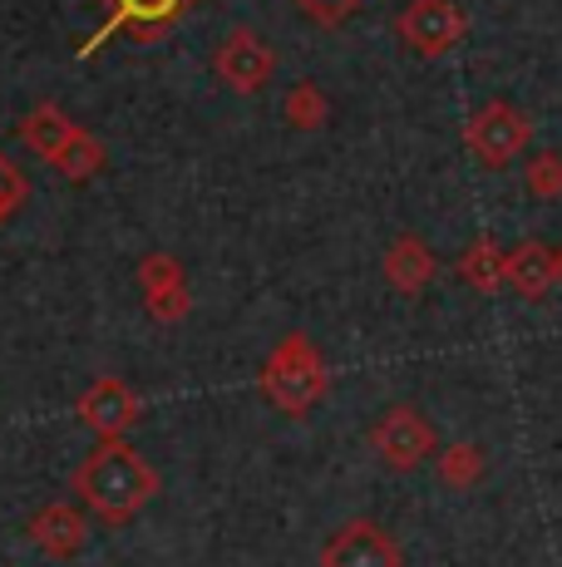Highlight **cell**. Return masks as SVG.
<instances>
[{
    "instance_id": "3",
    "label": "cell",
    "mask_w": 562,
    "mask_h": 567,
    "mask_svg": "<svg viewBox=\"0 0 562 567\" xmlns=\"http://www.w3.org/2000/svg\"><path fill=\"white\" fill-rule=\"evenodd\" d=\"M528 138H533V124H528L523 109L508 100L479 104L469 114V124H464V144H469V154L479 158L483 168H508V163L528 148Z\"/></svg>"
},
{
    "instance_id": "14",
    "label": "cell",
    "mask_w": 562,
    "mask_h": 567,
    "mask_svg": "<svg viewBox=\"0 0 562 567\" xmlns=\"http://www.w3.org/2000/svg\"><path fill=\"white\" fill-rule=\"evenodd\" d=\"M459 277L469 281L473 291H499L508 281V252L493 237H479V243H469V252L459 257Z\"/></svg>"
},
{
    "instance_id": "9",
    "label": "cell",
    "mask_w": 562,
    "mask_h": 567,
    "mask_svg": "<svg viewBox=\"0 0 562 567\" xmlns=\"http://www.w3.org/2000/svg\"><path fill=\"white\" fill-rule=\"evenodd\" d=\"M138 287H144V301H148V311H154V321H183L188 316V277H183V267H178V257H168V252H154V257H144L138 261Z\"/></svg>"
},
{
    "instance_id": "10",
    "label": "cell",
    "mask_w": 562,
    "mask_h": 567,
    "mask_svg": "<svg viewBox=\"0 0 562 567\" xmlns=\"http://www.w3.org/2000/svg\"><path fill=\"white\" fill-rule=\"evenodd\" d=\"M30 538H35V548L45 553V558H74V553L90 543V523L70 504H45L30 518Z\"/></svg>"
},
{
    "instance_id": "16",
    "label": "cell",
    "mask_w": 562,
    "mask_h": 567,
    "mask_svg": "<svg viewBox=\"0 0 562 567\" xmlns=\"http://www.w3.org/2000/svg\"><path fill=\"white\" fill-rule=\"evenodd\" d=\"M178 10H183V0H114V20H110V25L158 30V25H168Z\"/></svg>"
},
{
    "instance_id": "13",
    "label": "cell",
    "mask_w": 562,
    "mask_h": 567,
    "mask_svg": "<svg viewBox=\"0 0 562 567\" xmlns=\"http://www.w3.org/2000/svg\"><path fill=\"white\" fill-rule=\"evenodd\" d=\"M558 277H562L558 252H548L543 243H523V247L508 252V287H513L518 297H528V301L548 297Z\"/></svg>"
},
{
    "instance_id": "17",
    "label": "cell",
    "mask_w": 562,
    "mask_h": 567,
    "mask_svg": "<svg viewBox=\"0 0 562 567\" xmlns=\"http://www.w3.org/2000/svg\"><path fill=\"white\" fill-rule=\"evenodd\" d=\"M281 114H287V124H291V128H321V124H326V114H331V104H326V94H321L316 84L301 80L296 90L287 94Z\"/></svg>"
},
{
    "instance_id": "5",
    "label": "cell",
    "mask_w": 562,
    "mask_h": 567,
    "mask_svg": "<svg viewBox=\"0 0 562 567\" xmlns=\"http://www.w3.org/2000/svg\"><path fill=\"white\" fill-rule=\"evenodd\" d=\"M464 30H469V20H464V10L454 0H409L395 20V35L415 54H425V60L449 54L464 40Z\"/></svg>"
},
{
    "instance_id": "4",
    "label": "cell",
    "mask_w": 562,
    "mask_h": 567,
    "mask_svg": "<svg viewBox=\"0 0 562 567\" xmlns=\"http://www.w3.org/2000/svg\"><path fill=\"white\" fill-rule=\"evenodd\" d=\"M371 444L395 474H409V468L439 460V430L409 405H391L381 420L371 424Z\"/></svg>"
},
{
    "instance_id": "2",
    "label": "cell",
    "mask_w": 562,
    "mask_h": 567,
    "mask_svg": "<svg viewBox=\"0 0 562 567\" xmlns=\"http://www.w3.org/2000/svg\"><path fill=\"white\" fill-rule=\"evenodd\" d=\"M326 390H331V370H326L321 346L301 331L281 336L277 351L267 355V365H262L267 405H277L281 414H291V420H301V414H311L321 400H326Z\"/></svg>"
},
{
    "instance_id": "21",
    "label": "cell",
    "mask_w": 562,
    "mask_h": 567,
    "mask_svg": "<svg viewBox=\"0 0 562 567\" xmlns=\"http://www.w3.org/2000/svg\"><path fill=\"white\" fill-rule=\"evenodd\" d=\"M296 6H306L311 16H321V20H336V16H345V10L361 6V0H296Z\"/></svg>"
},
{
    "instance_id": "6",
    "label": "cell",
    "mask_w": 562,
    "mask_h": 567,
    "mask_svg": "<svg viewBox=\"0 0 562 567\" xmlns=\"http://www.w3.org/2000/svg\"><path fill=\"white\" fill-rule=\"evenodd\" d=\"M321 567H405V548L381 523L351 518L321 543Z\"/></svg>"
},
{
    "instance_id": "19",
    "label": "cell",
    "mask_w": 562,
    "mask_h": 567,
    "mask_svg": "<svg viewBox=\"0 0 562 567\" xmlns=\"http://www.w3.org/2000/svg\"><path fill=\"white\" fill-rule=\"evenodd\" d=\"M528 178V193L543 203H558L562 198V154H533L523 168Z\"/></svg>"
},
{
    "instance_id": "15",
    "label": "cell",
    "mask_w": 562,
    "mask_h": 567,
    "mask_svg": "<svg viewBox=\"0 0 562 567\" xmlns=\"http://www.w3.org/2000/svg\"><path fill=\"white\" fill-rule=\"evenodd\" d=\"M439 484H449V488H473L483 478V468H489V460H483V450L479 444H449L445 454H439Z\"/></svg>"
},
{
    "instance_id": "18",
    "label": "cell",
    "mask_w": 562,
    "mask_h": 567,
    "mask_svg": "<svg viewBox=\"0 0 562 567\" xmlns=\"http://www.w3.org/2000/svg\"><path fill=\"white\" fill-rule=\"evenodd\" d=\"M104 158H110V154H104V144H100V138L80 134V138H74V144L60 154L55 173H64V178H70V183H84V178H94V173L104 168Z\"/></svg>"
},
{
    "instance_id": "11",
    "label": "cell",
    "mask_w": 562,
    "mask_h": 567,
    "mask_svg": "<svg viewBox=\"0 0 562 567\" xmlns=\"http://www.w3.org/2000/svg\"><path fill=\"white\" fill-rule=\"evenodd\" d=\"M15 134L30 144V154H40V158L50 163V168H55L60 154L74 144V138L84 134V128L74 124V118L64 114L60 104H50V100H45V104H35L25 118H20V128H15Z\"/></svg>"
},
{
    "instance_id": "1",
    "label": "cell",
    "mask_w": 562,
    "mask_h": 567,
    "mask_svg": "<svg viewBox=\"0 0 562 567\" xmlns=\"http://www.w3.org/2000/svg\"><path fill=\"white\" fill-rule=\"evenodd\" d=\"M84 508L104 523V528H124L154 504L158 494V474L148 468V460L124 440H100V450L84 454L80 474H74Z\"/></svg>"
},
{
    "instance_id": "7",
    "label": "cell",
    "mask_w": 562,
    "mask_h": 567,
    "mask_svg": "<svg viewBox=\"0 0 562 567\" xmlns=\"http://www.w3.org/2000/svg\"><path fill=\"white\" fill-rule=\"evenodd\" d=\"M212 70L232 94H257L277 74V54L267 40H257V30H232L212 54Z\"/></svg>"
},
{
    "instance_id": "12",
    "label": "cell",
    "mask_w": 562,
    "mask_h": 567,
    "mask_svg": "<svg viewBox=\"0 0 562 567\" xmlns=\"http://www.w3.org/2000/svg\"><path fill=\"white\" fill-rule=\"evenodd\" d=\"M435 267H439L435 252H429L415 233H399L391 243V252H385V281H391L395 291H405V297H419V291L435 281Z\"/></svg>"
},
{
    "instance_id": "22",
    "label": "cell",
    "mask_w": 562,
    "mask_h": 567,
    "mask_svg": "<svg viewBox=\"0 0 562 567\" xmlns=\"http://www.w3.org/2000/svg\"><path fill=\"white\" fill-rule=\"evenodd\" d=\"M558 267H562V252H558Z\"/></svg>"
},
{
    "instance_id": "8",
    "label": "cell",
    "mask_w": 562,
    "mask_h": 567,
    "mask_svg": "<svg viewBox=\"0 0 562 567\" xmlns=\"http://www.w3.org/2000/svg\"><path fill=\"white\" fill-rule=\"evenodd\" d=\"M80 420L90 424L100 440H124L128 424L138 420V400H134V390H128L124 380L104 375L80 395Z\"/></svg>"
},
{
    "instance_id": "20",
    "label": "cell",
    "mask_w": 562,
    "mask_h": 567,
    "mask_svg": "<svg viewBox=\"0 0 562 567\" xmlns=\"http://www.w3.org/2000/svg\"><path fill=\"white\" fill-rule=\"evenodd\" d=\"M25 198H30V183H25V173L15 168L6 154H0V227L10 223V217L25 207Z\"/></svg>"
}]
</instances>
